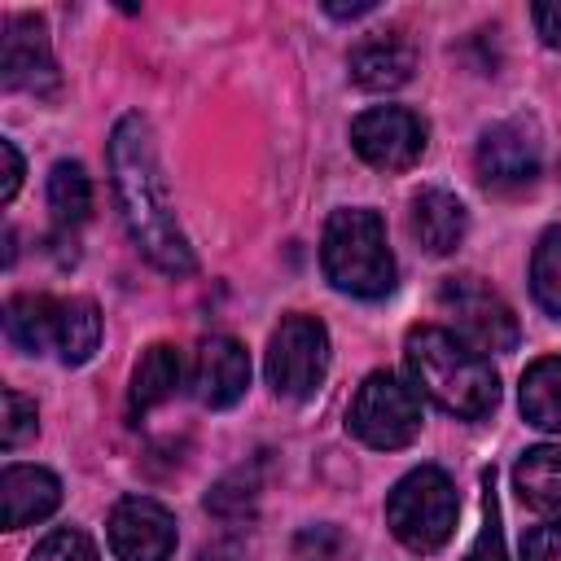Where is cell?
Wrapping results in <instances>:
<instances>
[{
    "mask_svg": "<svg viewBox=\"0 0 561 561\" xmlns=\"http://www.w3.org/2000/svg\"><path fill=\"white\" fill-rule=\"evenodd\" d=\"M53 320H57V298H48V294H18L4 307V337L18 351H26V355L53 351Z\"/></svg>",
    "mask_w": 561,
    "mask_h": 561,
    "instance_id": "d6986e66",
    "label": "cell"
},
{
    "mask_svg": "<svg viewBox=\"0 0 561 561\" xmlns=\"http://www.w3.org/2000/svg\"><path fill=\"white\" fill-rule=\"evenodd\" d=\"M465 561H504V535H500V504H495V473H482V530Z\"/></svg>",
    "mask_w": 561,
    "mask_h": 561,
    "instance_id": "603a6c76",
    "label": "cell"
},
{
    "mask_svg": "<svg viewBox=\"0 0 561 561\" xmlns=\"http://www.w3.org/2000/svg\"><path fill=\"white\" fill-rule=\"evenodd\" d=\"M110 180L123 210V224L136 241V250L167 276H188L197 267L184 228L175 224L171 193L158 167L153 127L140 114H123L110 131Z\"/></svg>",
    "mask_w": 561,
    "mask_h": 561,
    "instance_id": "6da1fadb",
    "label": "cell"
},
{
    "mask_svg": "<svg viewBox=\"0 0 561 561\" xmlns=\"http://www.w3.org/2000/svg\"><path fill=\"white\" fill-rule=\"evenodd\" d=\"M522 561H561V522H543V526L526 530Z\"/></svg>",
    "mask_w": 561,
    "mask_h": 561,
    "instance_id": "484cf974",
    "label": "cell"
},
{
    "mask_svg": "<svg viewBox=\"0 0 561 561\" xmlns=\"http://www.w3.org/2000/svg\"><path fill=\"white\" fill-rule=\"evenodd\" d=\"M438 307L451 316L456 337L473 351H513L517 346V316L513 307L478 276H447L438 285Z\"/></svg>",
    "mask_w": 561,
    "mask_h": 561,
    "instance_id": "52a82bcc",
    "label": "cell"
},
{
    "mask_svg": "<svg viewBox=\"0 0 561 561\" xmlns=\"http://www.w3.org/2000/svg\"><path fill=\"white\" fill-rule=\"evenodd\" d=\"M346 430L377 451H399L421 434V394L394 373H368L346 408Z\"/></svg>",
    "mask_w": 561,
    "mask_h": 561,
    "instance_id": "5b68a950",
    "label": "cell"
},
{
    "mask_svg": "<svg viewBox=\"0 0 561 561\" xmlns=\"http://www.w3.org/2000/svg\"><path fill=\"white\" fill-rule=\"evenodd\" d=\"M48 206H53V219L57 224H83L88 210H92V180L79 162H57L48 171Z\"/></svg>",
    "mask_w": 561,
    "mask_h": 561,
    "instance_id": "44dd1931",
    "label": "cell"
},
{
    "mask_svg": "<svg viewBox=\"0 0 561 561\" xmlns=\"http://www.w3.org/2000/svg\"><path fill=\"white\" fill-rule=\"evenodd\" d=\"M105 530H110V552L118 561H171L175 552V517L167 504L149 495H123Z\"/></svg>",
    "mask_w": 561,
    "mask_h": 561,
    "instance_id": "8fae6325",
    "label": "cell"
},
{
    "mask_svg": "<svg viewBox=\"0 0 561 561\" xmlns=\"http://www.w3.org/2000/svg\"><path fill=\"white\" fill-rule=\"evenodd\" d=\"M197 561H241V552H237L232 543H215V548H206Z\"/></svg>",
    "mask_w": 561,
    "mask_h": 561,
    "instance_id": "f546056e",
    "label": "cell"
},
{
    "mask_svg": "<svg viewBox=\"0 0 561 561\" xmlns=\"http://www.w3.org/2000/svg\"><path fill=\"white\" fill-rule=\"evenodd\" d=\"M530 22H535V35L548 44V48H561V0H543L530 9Z\"/></svg>",
    "mask_w": 561,
    "mask_h": 561,
    "instance_id": "4316f807",
    "label": "cell"
},
{
    "mask_svg": "<svg viewBox=\"0 0 561 561\" xmlns=\"http://www.w3.org/2000/svg\"><path fill=\"white\" fill-rule=\"evenodd\" d=\"M408 228H412V237H416L430 254H451V250L465 241L469 215H465V206H460L456 193H447V188H421V193L412 197Z\"/></svg>",
    "mask_w": 561,
    "mask_h": 561,
    "instance_id": "9a60e30c",
    "label": "cell"
},
{
    "mask_svg": "<svg viewBox=\"0 0 561 561\" xmlns=\"http://www.w3.org/2000/svg\"><path fill=\"white\" fill-rule=\"evenodd\" d=\"M346 70H351V79H355L359 88H368V92H390V88H399V83L412 79L416 53H412V44H408L399 31H381V35H368V39H359V44L351 48Z\"/></svg>",
    "mask_w": 561,
    "mask_h": 561,
    "instance_id": "5bb4252c",
    "label": "cell"
},
{
    "mask_svg": "<svg viewBox=\"0 0 561 561\" xmlns=\"http://www.w3.org/2000/svg\"><path fill=\"white\" fill-rule=\"evenodd\" d=\"M403 359L416 394H430L443 412L460 421H482L500 403V377L482 351L460 342L451 329L416 324L403 342Z\"/></svg>",
    "mask_w": 561,
    "mask_h": 561,
    "instance_id": "7a4b0ae2",
    "label": "cell"
},
{
    "mask_svg": "<svg viewBox=\"0 0 561 561\" xmlns=\"http://www.w3.org/2000/svg\"><path fill=\"white\" fill-rule=\"evenodd\" d=\"M4 421H0V447L4 451H18L31 434H35V403L18 390H4Z\"/></svg>",
    "mask_w": 561,
    "mask_h": 561,
    "instance_id": "d4e9b609",
    "label": "cell"
},
{
    "mask_svg": "<svg viewBox=\"0 0 561 561\" xmlns=\"http://www.w3.org/2000/svg\"><path fill=\"white\" fill-rule=\"evenodd\" d=\"M324 13H333V18H364V13H373V0H359V4H324Z\"/></svg>",
    "mask_w": 561,
    "mask_h": 561,
    "instance_id": "f1b7e54d",
    "label": "cell"
},
{
    "mask_svg": "<svg viewBox=\"0 0 561 561\" xmlns=\"http://www.w3.org/2000/svg\"><path fill=\"white\" fill-rule=\"evenodd\" d=\"M0 162H4V180H0V202H13L18 184H22V153L13 140H0Z\"/></svg>",
    "mask_w": 561,
    "mask_h": 561,
    "instance_id": "83f0119b",
    "label": "cell"
},
{
    "mask_svg": "<svg viewBox=\"0 0 561 561\" xmlns=\"http://www.w3.org/2000/svg\"><path fill=\"white\" fill-rule=\"evenodd\" d=\"M0 83L9 92H35L53 96L57 92V61L48 48V26L35 13H18L4 22L0 39Z\"/></svg>",
    "mask_w": 561,
    "mask_h": 561,
    "instance_id": "30bf717a",
    "label": "cell"
},
{
    "mask_svg": "<svg viewBox=\"0 0 561 561\" xmlns=\"http://www.w3.org/2000/svg\"><path fill=\"white\" fill-rule=\"evenodd\" d=\"M513 486L539 517L561 522V447L522 451V460L513 465Z\"/></svg>",
    "mask_w": 561,
    "mask_h": 561,
    "instance_id": "e0dca14e",
    "label": "cell"
},
{
    "mask_svg": "<svg viewBox=\"0 0 561 561\" xmlns=\"http://www.w3.org/2000/svg\"><path fill=\"white\" fill-rule=\"evenodd\" d=\"M425 118L403 105H373L351 123L355 153L377 171H408L425 153Z\"/></svg>",
    "mask_w": 561,
    "mask_h": 561,
    "instance_id": "9c48e42d",
    "label": "cell"
},
{
    "mask_svg": "<svg viewBox=\"0 0 561 561\" xmlns=\"http://www.w3.org/2000/svg\"><path fill=\"white\" fill-rule=\"evenodd\" d=\"M31 561H96V543L75 526H57L35 543Z\"/></svg>",
    "mask_w": 561,
    "mask_h": 561,
    "instance_id": "cb8c5ba5",
    "label": "cell"
},
{
    "mask_svg": "<svg viewBox=\"0 0 561 561\" xmlns=\"http://www.w3.org/2000/svg\"><path fill=\"white\" fill-rule=\"evenodd\" d=\"M57 504H61L57 473H48L39 465H4V473H0V517H4V530L35 526Z\"/></svg>",
    "mask_w": 561,
    "mask_h": 561,
    "instance_id": "4fadbf2b",
    "label": "cell"
},
{
    "mask_svg": "<svg viewBox=\"0 0 561 561\" xmlns=\"http://www.w3.org/2000/svg\"><path fill=\"white\" fill-rule=\"evenodd\" d=\"M329 373V329L316 316H285L267 337V381L280 399H311Z\"/></svg>",
    "mask_w": 561,
    "mask_h": 561,
    "instance_id": "8992f818",
    "label": "cell"
},
{
    "mask_svg": "<svg viewBox=\"0 0 561 561\" xmlns=\"http://www.w3.org/2000/svg\"><path fill=\"white\" fill-rule=\"evenodd\" d=\"M250 386V355L237 337L215 333L197 346L193 359V394L202 408H232Z\"/></svg>",
    "mask_w": 561,
    "mask_h": 561,
    "instance_id": "7c38bea8",
    "label": "cell"
},
{
    "mask_svg": "<svg viewBox=\"0 0 561 561\" xmlns=\"http://www.w3.org/2000/svg\"><path fill=\"white\" fill-rule=\"evenodd\" d=\"M180 381H184V359H180V351H175V346H167V342L145 346V355H140V359H136V368H131L127 412H131V416L153 412L158 403H167V399L180 390Z\"/></svg>",
    "mask_w": 561,
    "mask_h": 561,
    "instance_id": "2e32d148",
    "label": "cell"
},
{
    "mask_svg": "<svg viewBox=\"0 0 561 561\" xmlns=\"http://www.w3.org/2000/svg\"><path fill=\"white\" fill-rule=\"evenodd\" d=\"M473 167H478L482 188L504 193V197L526 193V188L539 180V167H543L535 123H526V118H504V123L486 127L482 140H478Z\"/></svg>",
    "mask_w": 561,
    "mask_h": 561,
    "instance_id": "ba28073f",
    "label": "cell"
},
{
    "mask_svg": "<svg viewBox=\"0 0 561 561\" xmlns=\"http://www.w3.org/2000/svg\"><path fill=\"white\" fill-rule=\"evenodd\" d=\"M456 513H460L456 486L434 465H421V469L403 473L386 495V522H390L394 539L412 552L443 548L456 530Z\"/></svg>",
    "mask_w": 561,
    "mask_h": 561,
    "instance_id": "277c9868",
    "label": "cell"
},
{
    "mask_svg": "<svg viewBox=\"0 0 561 561\" xmlns=\"http://www.w3.org/2000/svg\"><path fill=\"white\" fill-rule=\"evenodd\" d=\"M530 294L548 316H561V224H552L530 254Z\"/></svg>",
    "mask_w": 561,
    "mask_h": 561,
    "instance_id": "7402d4cb",
    "label": "cell"
},
{
    "mask_svg": "<svg viewBox=\"0 0 561 561\" xmlns=\"http://www.w3.org/2000/svg\"><path fill=\"white\" fill-rule=\"evenodd\" d=\"M101 342V311L92 298H57L53 355L61 364H88Z\"/></svg>",
    "mask_w": 561,
    "mask_h": 561,
    "instance_id": "ac0fdd59",
    "label": "cell"
},
{
    "mask_svg": "<svg viewBox=\"0 0 561 561\" xmlns=\"http://www.w3.org/2000/svg\"><path fill=\"white\" fill-rule=\"evenodd\" d=\"M320 263L329 285L351 298H386L394 289V254L386 241V224L368 206H346L329 215Z\"/></svg>",
    "mask_w": 561,
    "mask_h": 561,
    "instance_id": "3957f363",
    "label": "cell"
},
{
    "mask_svg": "<svg viewBox=\"0 0 561 561\" xmlns=\"http://www.w3.org/2000/svg\"><path fill=\"white\" fill-rule=\"evenodd\" d=\"M522 416L535 430L561 434V355H543L522 373Z\"/></svg>",
    "mask_w": 561,
    "mask_h": 561,
    "instance_id": "ffe728a7",
    "label": "cell"
}]
</instances>
